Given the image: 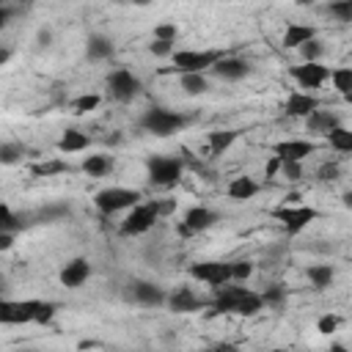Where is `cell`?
<instances>
[{"mask_svg":"<svg viewBox=\"0 0 352 352\" xmlns=\"http://www.w3.org/2000/svg\"><path fill=\"white\" fill-rule=\"evenodd\" d=\"M220 58H226L223 50H176L170 55L173 66L162 69L165 74H190V72H209Z\"/></svg>","mask_w":352,"mask_h":352,"instance_id":"cell-1","label":"cell"},{"mask_svg":"<svg viewBox=\"0 0 352 352\" xmlns=\"http://www.w3.org/2000/svg\"><path fill=\"white\" fill-rule=\"evenodd\" d=\"M162 217V201H140L138 206H132L126 212V217L121 220L118 226V234L121 236H138V234H146L148 228H154V223Z\"/></svg>","mask_w":352,"mask_h":352,"instance_id":"cell-2","label":"cell"},{"mask_svg":"<svg viewBox=\"0 0 352 352\" xmlns=\"http://www.w3.org/2000/svg\"><path fill=\"white\" fill-rule=\"evenodd\" d=\"M190 124V118L179 110H168V107H151L140 116V126L148 132V135H157V138H168L179 129H184Z\"/></svg>","mask_w":352,"mask_h":352,"instance_id":"cell-3","label":"cell"},{"mask_svg":"<svg viewBox=\"0 0 352 352\" xmlns=\"http://www.w3.org/2000/svg\"><path fill=\"white\" fill-rule=\"evenodd\" d=\"M140 190H129V187H104L94 195V206L110 217V214H118V212H129L132 206L140 204Z\"/></svg>","mask_w":352,"mask_h":352,"instance_id":"cell-4","label":"cell"},{"mask_svg":"<svg viewBox=\"0 0 352 352\" xmlns=\"http://www.w3.org/2000/svg\"><path fill=\"white\" fill-rule=\"evenodd\" d=\"M146 170H148V182L154 187H173L182 179V160L179 157H148L146 160Z\"/></svg>","mask_w":352,"mask_h":352,"instance_id":"cell-5","label":"cell"},{"mask_svg":"<svg viewBox=\"0 0 352 352\" xmlns=\"http://www.w3.org/2000/svg\"><path fill=\"white\" fill-rule=\"evenodd\" d=\"M272 214H275V220L283 223V228H286L289 236H297L302 228H308V226L319 217V212H316L314 206H302V204H297V206L283 204V206H278Z\"/></svg>","mask_w":352,"mask_h":352,"instance_id":"cell-6","label":"cell"},{"mask_svg":"<svg viewBox=\"0 0 352 352\" xmlns=\"http://www.w3.org/2000/svg\"><path fill=\"white\" fill-rule=\"evenodd\" d=\"M143 82L138 74H132L129 69H116L107 74V91L116 102H132L138 94H140Z\"/></svg>","mask_w":352,"mask_h":352,"instance_id":"cell-7","label":"cell"},{"mask_svg":"<svg viewBox=\"0 0 352 352\" xmlns=\"http://www.w3.org/2000/svg\"><path fill=\"white\" fill-rule=\"evenodd\" d=\"M190 278L206 283L209 289H217L231 280V261H195L190 264Z\"/></svg>","mask_w":352,"mask_h":352,"instance_id":"cell-8","label":"cell"},{"mask_svg":"<svg viewBox=\"0 0 352 352\" xmlns=\"http://www.w3.org/2000/svg\"><path fill=\"white\" fill-rule=\"evenodd\" d=\"M330 66H322L319 60H302L300 66H292L289 69V77L300 85V88H319L324 80H330Z\"/></svg>","mask_w":352,"mask_h":352,"instance_id":"cell-9","label":"cell"},{"mask_svg":"<svg viewBox=\"0 0 352 352\" xmlns=\"http://www.w3.org/2000/svg\"><path fill=\"white\" fill-rule=\"evenodd\" d=\"M220 220V214L214 212V209H209V206H190L187 212H184V217H182V226H179V234H201V231H206V228H212L214 223Z\"/></svg>","mask_w":352,"mask_h":352,"instance_id":"cell-10","label":"cell"},{"mask_svg":"<svg viewBox=\"0 0 352 352\" xmlns=\"http://www.w3.org/2000/svg\"><path fill=\"white\" fill-rule=\"evenodd\" d=\"M173 314H195V311H201V308H206L209 302L206 300H201L190 286H179V289H173L170 294H168V302H165Z\"/></svg>","mask_w":352,"mask_h":352,"instance_id":"cell-11","label":"cell"},{"mask_svg":"<svg viewBox=\"0 0 352 352\" xmlns=\"http://www.w3.org/2000/svg\"><path fill=\"white\" fill-rule=\"evenodd\" d=\"M33 322V300H0V324Z\"/></svg>","mask_w":352,"mask_h":352,"instance_id":"cell-12","label":"cell"},{"mask_svg":"<svg viewBox=\"0 0 352 352\" xmlns=\"http://www.w3.org/2000/svg\"><path fill=\"white\" fill-rule=\"evenodd\" d=\"M316 148H319V146H316L314 140H308V138H289V140L275 143V146H272V154H278L280 160H297V162H302V160L311 157Z\"/></svg>","mask_w":352,"mask_h":352,"instance_id":"cell-13","label":"cell"},{"mask_svg":"<svg viewBox=\"0 0 352 352\" xmlns=\"http://www.w3.org/2000/svg\"><path fill=\"white\" fill-rule=\"evenodd\" d=\"M88 275H91V264H88V258H82V256H77V258H72V261H66L63 264V270H60V283L66 286V289H80L85 280H88Z\"/></svg>","mask_w":352,"mask_h":352,"instance_id":"cell-14","label":"cell"},{"mask_svg":"<svg viewBox=\"0 0 352 352\" xmlns=\"http://www.w3.org/2000/svg\"><path fill=\"white\" fill-rule=\"evenodd\" d=\"M132 300L140 305H148V308H160L168 302V294L151 280H135L132 283Z\"/></svg>","mask_w":352,"mask_h":352,"instance_id":"cell-15","label":"cell"},{"mask_svg":"<svg viewBox=\"0 0 352 352\" xmlns=\"http://www.w3.org/2000/svg\"><path fill=\"white\" fill-rule=\"evenodd\" d=\"M314 110H319V99L308 91H292L286 99V116L292 118H308Z\"/></svg>","mask_w":352,"mask_h":352,"instance_id":"cell-16","label":"cell"},{"mask_svg":"<svg viewBox=\"0 0 352 352\" xmlns=\"http://www.w3.org/2000/svg\"><path fill=\"white\" fill-rule=\"evenodd\" d=\"M336 126H341V118H338L336 113H330V110H314V113L305 118V129H308L311 135L327 138Z\"/></svg>","mask_w":352,"mask_h":352,"instance_id":"cell-17","label":"cell"},{"mask_svg":"<svg viewBox=\"0 0 352 352\" xmlns=\"http://www.w3.org/2000/svg\"><path fill=\"white\" fill-rule=\"evenodd\" d=\"M209 72H214L220 80H242V77H248V72H250V63L248 60H242V58H220Z\"/></svg>","mask_w":352,"mask_h":352,"instance_id":"cell-18","label":"cell"},{"mask_svg":"<svg viewBox=\"0 0 352 352\" xmlns=\"http://www.w3.org/2000/svg\"><path fill=\"white\" fill-rule=\"evenodd\" d=\"M258 190H261V184H258L253 176H236V179L228 182L226 195H228L231 201H250V198L258 195Z\"/></svg>","mask_w":352,"mask_h":352,"instance_id":"cell-19","label":"cell"},{"mask_svg":"<svg viewBox=\"0 0 352 352\" xmlns=\"http://www.w3.org/2000/svg\"><path fill=\"white\" fill-rule=\"evenodd\" d=\"M311 38H316V28L302 25V22H289L283 30V47H289V50H300Z\"/></svg>","mask_w":352,"mask_h":352,"instance_id":"cell-20","label":"cell"},{"mask_svg":"<svg viewBox=\"0 0 352 352\" xmlns=\"http://www.w3.org/2000/svg\"><path fill=\"white\" fill-rule=\"evenodd\" d=\"M236 138H239L236 129H217V132H209V140H206V151H209V157H220V154H226V151L236 143Z\"/></svg>","mask_w":352,"mask_h":352,"instance_id":"cell-21","label":"cell"},{"mask_svg":"<svg viewBox=\"0 0 352 352\" xmlns=\"http://www.w3.org/2000/svg\"><path fill=\"white\" fill-rule=\"evenodd\" d=\"M91 146V138L85 135V132H80V129H66L60 138H58V143H55V148L60 151V154H74V151H82V148H88Z\"/></svg>","mask_w":352,"mask_h":352,"instance_id":"cell-22","label":"cell"},{"mask_svg":"<svg viewBox=\"0 0 352 352\" xmlns=\"http://www.w3.org/2000/svg\"><path fill=\"white\" fill-rule=\"evenodd\" d=\"M80 168H82V173H88L94 179H102V176H107L113 170V157H107V154H91V157L82 160Z\"/></svg>","mask_w":352,"mask_h":352,"instance_id":"cell-23","label":"cell"},{"mask_svg":"<svg viewBox=\"0 0 352 352\" xmlns=\"http://www.w3.org/2000/svg\"><path fill=\"white\" fill-rule=\"evenodd\" d=\"M179 85L187 96H201L209 91V80H206V72H190V74H179Z\"/></svg>","mask_w":352,"mask_h":352,"instance_id":"cell-24","label":"cell"},{"mask_svg":"<svg viewBox=\"0 0 352 352\" xmlns=\"http://www.w3.org/2000/svg\"><path fill=\"white\" fill-rule=\"evenodd\" d=\"M261 308H264V297H261L258 292H250V289H248V292L242 294V300L236 302V311H234V314L248 319V316H256Z\"/></svg>","mask_w":352,"mask_h":352,"instance_id":"cell-25","label":"cell"},{"mask_svg":"<svg viewBox=\"0 0 352 352\" xmlns=\"http://www.w3.org/2000/svg\"><path fill=\"white\" fill-rule=\"evenodd\" d=\"M85 52H88V58L91 60H104V58H110L113 55V41L107 38V36H91L88 38V47H85Z\"/></svg>","mask_w":352,"mask_h":352,"instance_id":"cell-26","label":"cell"},{"mask_svg":"<svg viewBox=\"0 0 352 352\" xmlns=\"http://www.w3.org/2000/svg\"><path fill=\"white\" fill-rule=\"evenodd\" d=\"M324 140H327L330 148H336V151H341V154H352V129L336 126Z\"/></svg>","mask_w":352,"mask_h":352,"instance_id":"cell-27","label":"cell"},{"mask_svg":"<svg viewBox=\"0 0 352 352\" xmlns=\"http://www.w3.org/2000/svg\"><path fill=\"white\" fill-rule=\"evenodd\" d=\"M336 278V270L330 264H314L308 267V280L314 283V289H327Z\"/></svg>","mask_w":352,"mask_h":352,"instance_id":"cell-28","label":"cell"},{"mask_svg":"<svg viewBox=\"0 0 352 352\" xmlns=\"http://www.w3.org/2000/svg\"><path fill=\"white\" fill-rule=\"evenodd\" d=\"M330 80H333V88L344 96L352 91V66H338L330 72Z\"/></svg>","mask_w":352,"mask_h":352,"instance_id":"cell-29","label":"cell"},{"mask_svg":"<svg viewBox=\"0 0 352 352\" xmlns=\"http://www.w3.org/2000/svg\"><path fill=\"white\" fill-rule=\"evenodd\" d=\"M55 311H58L55 302L33 300V322H36V324H50V322L55 319Z\"/></svg>","mask_w":352,"mask_h":352,"instance_id":"cell-30","label":"cell"},{"mask_svg":"<svg viewBox=\"0 0 352 352\" xmlns=\"http://www.w3.org/2000/svg\"><path fill=\"white\" fill-rule=\"evenodd\" d=\"M22 154H25V146L16 143V140H6V143L0 146V162H3V165H14V162H19Z\"/></svg>","mask_w":352,"mask_h":352,"instance_id":"cell-31","label":"cell"},{"mask_svg":"<svg viewBox=\"0 0 352 352\" xmlns=\"http://www.w3.org/2000/svg\"><path fill=\"white\" fill-rule=\"evenodd\" d=\"M99 104H102V96H99V94H82V96H77V99L72 102V110L82 116V113H91V110H96Z\"/></svg>","mask_w":352,"mask_h":352,"instance_id":"cell-32","label":"cell"},{"mask_svg":"<svg viewBox=\"0 0 352 352\" xmlns=\"http://www.w3.org/2000/svg\"><path fill=\"white\" fill-rule=\"evenodd\" d=\"M327 14L338 22H352V0H333L327 6Z\"/></svg>","mask_w":352,"mask_h":352,"instance_id":"cell-33","label":"cell"},{"mask_svg":"<svg viewBox=\"0 0 352 352\" xmlns=\"http://www.w3.org/2000/svg\"><path fill=\"white\" fill-rule=\"evenodd\" d=\"M264 305H272V308H278V305H283L286 302V286L283 283H272V286H267L264 289Z\"/></svg>","mask_w":352,"mask_h":352,"instance_id":"cell-34","label":"cell"},{"mask_svg":"<svg viewBox=\"0 0 352 352\" xmlns=\"http://www.w3.org/2000/svg\"><path fill=\"white\" fill-rule=\"evenodd\" d=\"M250 275H253V261H248V258H236V261H231V280L245 283Z\"/></svg>","mask_w":352,"mask_h":352,"instance_id":"cell-35","label":"cell"},{"mask_svg":"<svg viewBox=\"0 0 352 352\" xmlns=\"http://www.w3.org/2000/svg\"><path fill=\"white\" fill-rule=\"evenodd\" d=\"M280 176H283L286 182H300V179H302V162H297V160H283V162H280Z\"/></svg>","mask_w":352,"mask_h":352,"instance_id":"cell-36","label":"cell"},{"mask_svg":"<svg viewBox=\"0 0 352 352\" xmlns=\"http://www.w3.org/2000/svg\"><path fill=\"white\" fill-rule=\"evenodd\" d=\"M22 223H19V217L11 212V206L8 204H3L0 206V231H16Z\"/></svg>","mask_w":352,"mask_h":352,"instance_id":"cell-37","label":"cell"},{"mask_svg":"<svg viewBox=\"0 0 352 352\" xmlns=\"http://www.w3.org/2000/svg\"><path fill=\"white\" fill-rule=\"evenodd\" d=\"M322 52H324V47H322V41H319V38H311V41H305V44L300 47L302 60H319V58H322Z\"/></svg>","mask_w":352,"mask_h":352,"instance_id":"cell-38","label":"cell"},{"mask_svg":"<svg viewBox=\"0 0 352 352\" xmlns=\"http://www.w3.org/2000/svg\"><path fill=\"white\" fill-rule=\"evenodd\" d=\"M338 324H341V319H338L336 314H324V316H319V319H316V330H319L322 336L336 333V330H338Z\"/></svg>","mask_w":352,"mask_h":352,"instance_id":"cell-39","label":"cell"},{"mask_svg":"<svg viewBox=\"0 0 352 352\" xmlns=\"http://www.w3.org/2000/svg\"><path fill=\"white\" fill-rule=\"evenodd\" d=\"M176 36H179L176 22H160V25L154 28V38H162V41H176Z\"/></svg>","mask_w":352,"mask_h":352,"instance_id":"cell-40","label":"cell"},{"mask_svg":"<svg viewBox=\"0 0 352 352\" xmlns=\"http://www.w3.org/2000/svg\"><path fill=\"white\" fill-rule=\"evenodd\" d=\"M66 170H69V165L60 162V160H55V162L36 165V168H33V176H50V173H66Z\"/></svg>","mask_w":352,"mask_h":352,"instance_id":"cell-41","label":"cell"},{"mask_svg":"<svg viewBox=\"0 0 352 352\" xmlns=\"http://www.w3.org/2000/svg\"><path fill=\"white\" fill-rule=\"evenodd\" d=\"M173 44H176V41L151 38V44H148V52H151V55H157V58H165V55H173V52H176V50H173Z\"/></svg>","mask_w":352,"mask_h":352,"instance_id":"cell-42","label":"cell"},{"mask_svg":"<svg viewBox=\"0 0 352 352\" xmlns=\"http://www.w3.org/2000/svg\"><path fill=\"white\" fill-rule=\"evenodd\" d=\"M338 173H341L338 162H324V165L316 170V179H319V182H336V179H338Z\"/></svg>","mask_w":352,"mask_h":352,"instance_id":"cell-43","label":"cell"},{"mask_svg":"<svg viewBox=\"0 0 352 352\" xmlns=\"http://www.w3.org/2000/svg\"><path fill=\"white\" fill-rule=\"evenodd\" d=\"M280 162H283V160H280L278 154H272V157L267 160V168H264V176H267V179H275V176H280Z\"/></svg>","mask_w":352,"mask_h":352,"instance_id":"cell-44","label":"cell"},{"mask_svg":"<svg viewBox=\"0 0 352 352\" xmlns=\"http://www.w3.org/2000/svg\"><path fill=\"white\" fill-rule=\"evenodd\" d=\"M14 245V231H0V250H8Z\"/></svg>","mask_w":352,"mask_h":352,"instance_id":"cell-45","label":"cell"},{"mask_svg":"<svg viewBox=\"0 0 352 352\" xmlns=\"http://www.w3.org/2000/svg\"><path fill=\"white\" fill-rule=\"evenodd\" d=\"M11 14H14V11H11V6H3V8H0V25H8Z\"/></svg>","mask_w":352,"mask_h":352,"instance_id":"cell-46","label":"cell"},{"mask_svg":"<svg viewBox=\"0 0 352 352\" xmlns=\"http://www.w3.org/2000/svg\"><path fill=\"white\" fill-rule=\"evenodd\" d=\"M50 38H52V36H50L47 30H41V33H38V44H41V47H47V44H50Z\"/></svg>","mask_w":352,"mask_h":352,"instance_id":"cell-47","label":"cell"},{"mask_svg":"<svg viewBox=\"0 0 352 352\" xmlns=\"http://www.w3.org/2000/svg\"><path fill=\"white\" fill-rule=\"evenodd\" d=\"M341 201H344V206H346V209H352V190H346V192L341 195Z\"/></svg>","mask_w":352,"mask_h":352,"instance_id":"cell-48","label":"cell"},{"mask_svg":"<svg viewBox=\"0 0 352 352\" xmlns=\"http://www.w3.org/2000/svg\"><path fill=\"white\" fill-rule=\"evenodd\" d=\"M8 58H11V50H3V52H0V66H6Z\"/></svg>","mask_w":352,"mask_h":352,"instance_id":"cell-49","label":"cell"},{"mask_svg":"<svg viewBox=\"0 0 352 352\" xmlns=\"http://www.w3.org/2000/svg\"><path fill=\"white\" fill-rule=\"evenodd\" d=\"M316 0H294V6H314Z\"/></svg>","mask_w":352,"mask_h":352,"instance_id":"cell-50","label":"cell"},{"mask_svg":"<svg viewBox=\"0 0 352 352\" xmlns=\"http://www.w3.org/2000/svg\"><path fill=\"white\" fill-rule=\"evenodd\" d=\"M129 3H135V6H148L151 0H129Z\"/></svg>","mask_w":352,"mask_h":352,"instance_id":"cell-51","label":"cell"},{"mask_svg":"<svg viewBox=\"0 0 352 352\" xmlns=\"http://www.w3.org/2000/svg\"><path fill=\"white\" fill-rule=\"evenodd\" d=\"M344 102H346V104H352V91H349V94H344Z\"/></svg>","mask_w":352,"mask_h":352,"instance_id":"cell-52","label":"cell"}]
</instances>
